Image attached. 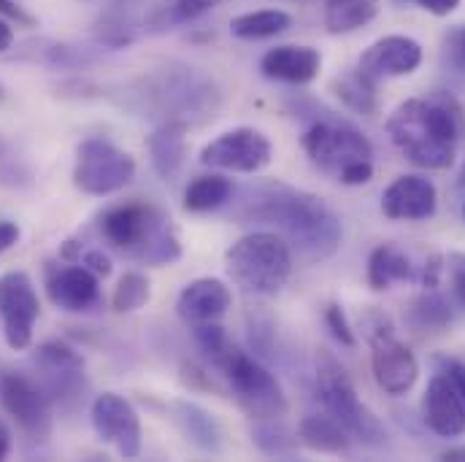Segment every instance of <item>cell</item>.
I'll return each instance as SVG.
<instances>
[{
    "label": "cell",
    "mask_w": 465,
    "mask_h": 462,
    "mask_svg": "<svg viewBox=\"0 0 465 462\" xmlns=\"http://www.w3.org/2000/svg\"><path fill=\"white\" fill-rule=\"evenodd\" d=\"M241 220L276 228L290 249H298L306 260H328L344 241L339 217L322 198L287 184L254 190V198L246 201Z\"/></svg>",
    "instance_id": "cell-1"
},
{
    "label": "cell",
    "mask_w": 465,
    "mask_h": 462,
    "mask_svg": "<svg viewBox=\"0 0 465 462\" xmlns=\"http://www.w3.org/2000/svg\"><path fill=\"white\" fill-rule=\"evenodd\" d=\"M392 146L414 165L447 171L455 162L460 141V109L452 98H411L387 119Z\"/></svg>",
    "instance_id": "cell-2"
},
{
    "label": "cell",
    "mask_w": 465,
    "mask_h": 462,
    "mask_svg": "<svg viewBox=\"0 0 465 462\" xmlns=\"http://www.w3.org/2000/svg\"><path fill=\"white\" fill-rule=\"evenodd\" d=\"M198 344L212 357V362L225 373L238 406L252 419H282L290 411L287 395L276 376L252 354L241 351L220 328V322L195 328Z\"/></svg>",
    "instance_id": "cell-3"
},
{
    "label": "cell",
    "mask_w": 465,
    "mask_h": 462,
    "mask_svg": "<svg viewBox=\"0 0 465 462\" xmlns=\"http://www.w3.org/2000/svg\"><path fill=\"white\" fill-rule=\"evenodd\" d=\"M104 241L141 265H171L182 257V241L171 217L152 203H122L101 220Z\"/></svg>",
    "instance_id": "cell-4"
},
{
    "label": "cell",
    "mask_w": 465,
    "mask_h": 462,
    "mask_svg": "<svg viewBox=\"0 0 465 462\" xmlns=\"http://www.w3.org/2000/svg\"><path fill=\"white\" fill-rule=\"evenodd\" d=\"M225 270L243 292L271 298L292 273V249L279 232H249L225 251Z\"/></svg>",
    "instance_id": "cell-5"
},
{
    "label": "cell",
    "mask_w": 465,
    "mask_h": 462,
    "mask_svg": "<svg viewBox=\"0 0 465 462\" xmlns=\"http://www.w3.org/2000/svg\"><path fill=\"white\" fill-rule=\"evenodd\" d=\"M317 389L325 411L347 430L349 436L365 447L381 449L387 444V430L360 400L344 365L325 349L317 357Z\"/></svg>",
    "instance_id": "cell-6"
},
{
    "label": "cell",
    "mask_w": 465,
    "mask_h": 462,
    "mask_svg": "<svg viewBox=\"0 0 465 462\" xmlns=\"http://www.w3.org/2000/svg\"><path fill=\"white\" fill-rule=\"evenodd\" d=\"M143 101H149L157 112H168V119H182L187 122V114H201V112H214L220 103V93L214 82H209L203 74L187 65H171L160 68L157 74L146 76L141 82Z\"/></svg>",
    "instance_id": "cell-7"
},
{
    "label": "cell",
    "mask_w": 465,
    "mask_h": 462,
    "mask_svg": "<svg viewBox=\"0 0 465 462\" xmlns=\"http://www.w3.org/2000/svg\"><path fill=\"white\" fill-rule=\"evenodd\" d=\"M301 146L317 168H322L325 173H333L339 182L354 165L373 162L371 141L344 122H331V119L314 122L301 135Z\"/></svg>",
    "instance_id": "cell-8"
},
{
    "label": "cell",
    "mask_w": 465,
    "mask_h": 462,
    "mask_svg": "<svg viewBox=\"0 0 465 462\" xmlns=\"http://www.w3.org/2000/svg\"><path fill=\"white\" fill-rule=\"evenodd\" d=\"M135 176V160L106 138H87L76 152L74 187L84 195H112L130 184Z\"/></svg>",
    "instance_id": "cell-9"
},
{
    "label": "cell",
    "mask_w": 465,
    "mask_h": 462,
    "mask_svg": "<svg viewBox=\"0 0 465 462\" xmlns=\"http://www.w3.org/2000/svg\"><path fill=\"white\" fill-rule=\"evenodd\" d=\"M41 317V300L33 279L25 270L0 276V322L8 349L25 351L33 344V330Z\"/></svg>",
    "instance_id": "cell-10"
},
{
    "label": "cell",
    "mask_w": 465,
    "mask_h": 462,
    "mask_svg": "<svg viewBox=\"0 0 465 462\" xmlns=\"http://www.w3.org/2000/svg\"><path fill=\"white\" fill-rule=\"evenodd\" d=\"M368 341H371V370L379 389H384L392 398L411 392L420 378V362L414 351L392 333L387 322L371 328Z\"/></svg>",
    "instance_id": "cell-11"
},
{
    "label": "cell",
    "mask_w": 465,
    "mask_h": 462,
    "mask_svg": "<svg viewBox=\"0 0 465 462\" xmlns=\"http://www.w3.org/2000/svg\"><path fill=\"white\" fill-rule=\"evenodd\" d=\"M273 146L265 133L254 127H232L203 146L201 162L206 168L231 173H260L271 165Z\"/></svg>",
    "instance_id": "cell-12"
},
{
    "label": "cell",
    "mask_w": 465,
    "mask_h": 462,
    "mask_svg": "<svg viewBox=\"0 0 465 462\" xmlns=\"http://www.w3.org/2000/svg\"><path fill=\"white\" fill-rule=\"evenodd\" d=\"M0 403L27 438L46 441L52 436V398L41 381L25 373H8L0 384Z\"/></svg>",
    "instance_id": "cell-13"
},
{
    "label": "cell",
    "mask_w": 465,
    "mask_h": 462,
    "mask_svg": "<svg viewBox=\"0 0 465 462\" xmlns=\"http://www.w3.org/2000/svg\"><path fill=\"white\" fill-rule=\"evenodd\" d=\"M93 430L104 444L116 447L124 460H135L141 455V419L130 400L116 392H104L95 398L93 411Z\"/></svg>",
    "instance_id": "cell-14"
},
{
    "label": "cell",
    "mask_w": 465,
    "mask_h": 462,
    "mask_svg": "<svg viewBox=\"0 0 465 462\" xmlns=\"http://www.w3.org/2000/svg\"><path fill=\"white\" fill-rule=\"evenodd\" d=\"M35 365L41 370V387L52 403H71L84 398V362L74 349L63 344H44L35 349Z\"/></svg>",
    "instance_id": "cell-15"
},
{
    "label": "cell",
    "mask_w": 465,
    "mask_h": 462,
    "mask_svg": "<svg viewBox=\"0 0 465 462\" xmlns=\"http://www.w3.org/2000/svg\"><path fill=\"white\" fill-rule=\"evenodd\" d=\"M436 209H439L436 184L417 173L398 176L381 195V214L392 222L430 220L436 214Z\"/></svg>",
    "instance_id": "cell-16"
},
{
    "label": "cell",
    "mask_w": 465,
    "mask_h": 462,
    "mask_svg": "<svg viewBox=\"0 0 465 462\" xmlns=\"http://www.w3.org/2000/svg\"><path fill=\"white\" fill-rule=\"evenodd\" d=\"M420 63H422V46L414 38L384 35L362 52L357 68L373 82H381V79L409 76L420 68Z\"/></svg>",
    "instance_id": "cell-17"
},
{
    "label": "cell",
    "mask_w": 465,
    "mask_h": 462,
    "mask_svg": "<svg viewBox=\"0 0 465 462\" xmlns=\"http://www.w3.org/2000/svg\"><path fill=\"white\" fill-rule=\"evenodd\" d=\"M232 295L225 281L220 279H195L190 281L176 300V314L182 317L184 325L190 328H201V325H212L220 322L228 309H231Z\"/></svg>",
    "instance_id": "cell-18"
},
{
    "label": "cell",
    "mask_w": 465,
    "mask_h": 462,
    "mask_svg": "<svg viewBox=\"0 0 465 462\" xmlns=\"http://www.w3.org/2000/svg\"><path fill=\"white\" fill-rule=\"evenodd\" d=\"M46 292L57 309L68 314H87L101 303V276L84 265L57 268L46 281Z\"/></svg>",
    "instance_id": "cell-19"
},
{
    "label": "cell",
    "mask_w": 465,
    "mask_h": 462,
    "mask_svg": "<svg viewBox=\"0 0 465 462\" xmlns=\"http://www.w3.org/2000/svg\"><path fill=\"white\" fill-rule=\"evenodd\" d=\"M322 68V54L312 46H273L262 54L260 60V71L265 79L271 82H282V84H309L320 76Z\"/></svg>",
    "instance_id": "cell-20"
},
{
    "label": "cell",
    "mask_w": 465,
    "mask_h": 462,
    "mask_svg": "<svg viewBox=\"0 0 465 462\" xmlns=\"http://www.w3.org/2000/svg\"><path fill=\"white\" fill-rule=\"evenodd\" d=\"M425 425L441 436V438H458L465 433V406L460 395L455 392V387L450 384V378L441 373L436 378H430L428 389H425Z\"/></svg>",
    "instance_id": "cell-21"
},
{
    "label": "cell",
    "mask_w": 465,
    "mask_h": 462,
    "mask_svg": "<svg viewBox=\"0 0 465 462\" xmlns=\"http://www.w3.org/2000/svg\"><path fill=\"white\" fill-rule=\"evenodd\" d=\"M152 168L163 182H173L187 157V122L165 119L146 141Z\"/></svg>",
    "instance_id": "cell-22"
},
{
    "label": "cell",
    "mask_w": 465,
    "mask_h": 462,
    "mask_svg": "<svg viewBox=\"0 0 465 462\" xmlns=\"http://www.w3.org/2000/svg\"><path fill=\"white\" fill-rule=\"evenodd\" d=\"M141 0H112L95 22V41L106 49L130 46L138 35Z\"/></svg>",
    "instance_id": "cell-23"
},
{
    "label": "cell",
    "mask_w": 465,
    "mask_h": 462,
    "mask_svg": "<svg viewBox=\"0 0 465 462\" xmlns=\"http://www.w3.org/2000/svg\"><path fill=\"white\" fill-rule=\"evenodd\" d=\"M173 419L198 449L212 452V455L223 452V428L214 419V414L206 411L203 406L179 400V403H173Z\"/></svg>",
    "instance_id": "cell-24"
},
{
    "label": "cell",
    "mask_w": 465,
    "mask_h": 462,
    "mask_svg": "<svg viewBox=\"0 0 465 462\" xmlns=\"http://www.w3.org/2000/svg\"><path fill=\"white\" fill-rule=\"evenodd\" d=\"M298 438L306 449L320 455H347L351 447V436L328 411L322 417L320 414L303 417L298 425Z\"/></svg>",
    "instance_id": "cell-25"
},
{
    "label": "cell",
    "mask_w": 465,
    "mask_h": 462,
    "mask_svg": "<svg viewBox=\"0 0 465 462\" xmlns=\"http://www.w3.org/2000/svg\"><path fill=\"white\" fill-rule=\"evenodd\" d=\"M368 287L381 292V290H390L392 284H401V281H411L414 279V268L409 262V257L392 246V243H384V246H376L368 257Z\"/></svg>",
    "instance_id": "cell-26"
},
{
    "label": "cell",
    "mask_w": 465,
    "mask_h": 462,
    "mask_svg": "<svg viewBox=\"0 0 465 462\" xmlns=\"http://www.w3.org/2000/svg\"><path fill=\"white\" fill-rule=\"evenodd\" d=\"M371 76H365L360 68L357 71H347L344 76L333 79V95L347 106L349 112L362 116H376L379 114V93Z\"/></svg>",
    "instance_id": "cell-27"
},
{
    "label": "cell",
    "mask_w": 465,
    "mask_h": 462,
    "mask_svg": "<svg viewBox=\"0 0 465 462\" xmlns=\"http://www.w3.org/2000/svg\"><path fill=\"white\" fill-rule=\"evenodd\" d=\"M379 16V0H325V27L333 35L354 33Z\"/></svg>",
    "instance_id": "cell-28"
},
{
    "label": "cell",
    "mask_w": 465,
    "mask_h": 462,
    "mask_svg": "<svg viewBox=\"0 0 465 462\" xmlns=\"http://www.w3.org/2000/svg\"><path fill=\"white\" fill-rule=\"evenodd\" d=\"M292 16L282 8H260V11H249L241 14L231 22V33L241 41H265L273 35H282L284 30H290Z\"/></svg>",
    "instance_id": "cell-29"
},
{
    "label": "cell",
    "mask_w": 465,
    "mask_h": 462,
    "mask_svg": "<svg viewBox=\"0 0 465 462\" xmlns=\"http://www.w3.org/2000/svg\"><path fill=\"white\" fill-rule=\"evenodd\" d=\"M232 195L231 179L225 176H198L187 192H184V209L193 211V214H209V211H217L223 209Z\"/></svg>",
    "instance_id": "cell-30"
},
{
    "label": "cell",
    "mask_w": 465,
    "mask_h": 462,
    "mask_svg": "<svg viewBox=\"0 0 465 462\" xmlns=\"http://www.w3.org/2000/svg\"><path fill=\"white\" fill-rule=\"evenodd\" d=\"M452 322V306L436 290L417 295L406 309V325L414 330H444Z\"/></svg>",
    "instance_id": "cell-31"
},
{
    "label": "cell",
    "mask_w": 465,
    "mask_h": 462,
    "mask_svg": "<svg viewBox=\"0 0 465 462\" xmlns=\"http://www.w3.org/2000/svg\"><path fill=\"white\" fill-rule=\"evenodd\" d=\"M254 447L268 457H295L301 438H295L287 428L276 425V419H257L252 428Z\"/></svg>",
    "instance_id": "cell-32"
},
{
    "label": "cell",
    "mask_w": 465,
    "mask_h": 462,
    "mask_svg": "<svg viewBox=\"0 0 465 462\" xmlns=\"http://www.w3.org/2000/svg\"><path fill=\"white\" fill-rule=\"evenodd\" d=\"M152 298V284L143 273L138 270H130L124 273L114 287V295H112V309L116 314H133L138 309H143Z\"/></svg>",
    "instance_id": "cell-33"
},
{
    "label": "cell",
    "mask_w": 465,
    "mask_h": 462,
    "mask_svg": "<svg viewBox=\"0 0 465 462\" xmlns=\"http://www.w3.org/2000/svg\"><path fill=\"white\" fill-rule=\"evenodd\" d=\"M220 0H173L171 5H165L163 11H157L152 19H149V27L154 33H163V30H171V27H179V25H187L198 16H203L209 8H214Z\"/></svg>",
    "instance_id": "cell-34"
},
{
    "label": "cell",
    "mask_w": 465,
    "mask_h": 462,
    "mask_svg": "<svg viewBox=\"0 0 465 462\" xmlns=\"http://www.w3.org/2000/svg\"><path fill=\"white\" fill-rule=\"evenodd\" d=\"M439 60L447 74L465 79V25H455L444 33Z\"/></svg>",
    "instance_id": "cell-35"
},
{
    "label": "cell",
    "mask_w": 465,
    "mask_h": 462,
    "mask_svg": "<svg viewBox=\"0 0 465 462\" xmlns=\"http://www.w3.org/2000/svg\"><path fill=\"white\" fill-rule=\"evenodd\" d=\"M33 60H41L52 68H79L84 63H90V57L68 44H35L33 49Z\"/></svg>",
    "instance_id": "cell-36"
},
{
    "label": "cell",
    "mask_w": 465,
    "mask_h": 462,
    "mask_svg": "<svg viewBox=\"0 0 465 462\" xmlns=\"http://www.w3.org/2000/svg\"><path fill=\"white\" fill-rule=\"evenodd\" d=\"M325 325H328V330L333 333V339L341 344V347L351 349L357 344V339H354V333H351V325H349L347 314H344V309L339 306V303H331L328 306V311H325Z\"/></svg>",
    "instance_id": "cell-37"
},
{
    "label": "cell",
    "mask_w": 465,
    "mask_h": 462,
    "mask_svg": "<svg viewBox=\"0 0 465 462\" xmlns=\"http://www.w3.org/2000/svg\"><path fill=\"white\" fill-rule=\"evenodd\" d=\"M447 270H450L452 290H455L458 300L465 306V251H452L447 257Z\"/></svg>",
    "instance_id": "cell-38"
},
{
    "label": "cell",
    "mask_w": 465,
    "mask_h": 462,
    "mask_svg": "<svg viewBox=\"0 0 465 462\" xmlns=\"http://www.w3.org/2000/svg\"><path fill=\"white\" fill-rule=\"evenodd\" d=\"M82 265L90 268V270H93L95 276H101V279L112 276V260H109V254H104V249H90V251H84V254H82Z\"/></svg>",
    "instance_id": "cell-39"
},
{
    "label": "cell",
    "mask_w": 465,
    "mask_h": 462,
    "mask_svg": "<svg viewBox=\"0 0 465 462\" xmlns=\"http://www.w3.org/2000/svg\"><path fill=\"white\" fill-rule=\"evenodd\" d=\"M447 270V260L441 254H433L430 260H425V268H422V284L428 290H436L439 281H441V273Z\"/></svg>",
    "instance_id": "cell-40"
},
{
    "label": "cell",
    "mask_w": 465,
    "mask_h": 462,
    "mask_svg": "<svg viewBox=\"0 0 465 462\" xmlns=\"http://www.w3.org/2000/svg\"><path fill=\"white\" fill-rule=\"evenodd\" d=\"M0 16L16 22V25H22V27H33V25H35L33 14H27L16 0H0Z\"/></svg>",
    "instance_id": "cell-41"
},
{
    "label": "cell",
    "mask_w": 465,
    "mask_h": 462,
    "mask_svg": "<svg viewBox=\"0 0 465 462\" xmlns=\"http://www.w3.org/2000/svg\"><path fill=\"white\" fill-rule=\"evenodd\" d=\"M444 376L450 378V384L455 387V392L460 395V400H463V406H465V365L463 362H458V359H447V362H444Z\"/></svg>",
    "instance_id": "cell-42"
},
{
    "label": "cell",
    "mask_w": 465,
    "mask_h": 462,
    "mask_svg": "<svg viewBox=\"0 0 465 462\" xmlns=\"http://www.w3.org/2000/svg\"><path fill=\"white\" fill-rule=\"evenodd\" d=\"M411 3H417L420 8H425L433 16H450L460 5V0H411Z\"/></svg>",
    "instance_id": "cell-43"
},
{
    "label": "cell",
    "mask_w": 465,
    "mask_h": 462,
    "mask_svg": "<svg viewBox=\"0 0 465 462\" xmlns=\"http://www.w3.org/2000/svg\"><path fill=\"white\" fill-rule=\"evenodd\" d=\"M19 235H22V231H19V225H16V222L3 220V222H0V254H3V251H8V249L19 241Z\"/></svg>",
    "instance_id": "cell-44"
},
{
    "label": "cell",
    "mask_w": 465,
    "mask_h": 462,
    "mask_svg": "<svg viewBox=\"0 0 465 462\" xmlns=\"http://www.w3.org/2000/svg\"><path fill=\"white\" fill-rule=\"evenodd\" d=\"M11 46H14V27H11V19L0 16V54H5Z\"/></svg>",
    "instance_id": "cell-45"
},
{
    "label": "cell",
    "mask_w": 465,
    "mask_h": 462,
    "mask_svg": "<svg viewBox=\"0 0 465 462\" xmlns=\"http://www.w3.org/2000/svg\"><path fill=\"white\" fill-rule=\"evenodd\" d=\"M8 452H11V433H8V428L0 422V460H5Z\"/></svg>",
    "instance_id": "cell-46"
},
{
    "label": "cell",
    "mask_w": 465,
    "mask_h": 462,
    "mask_svg": "<svg viewBox=\"0 0 465 462\" xmlns=\"http://www.w3.org/2000/svg\"><path fill=\"white\" fill-rule=\"evenodd\" d=\"M441 460L465 462V447H455V449H447V452H441Z\"/></svg>",
    "instance_id": "cell-47"
},
{
    "label": "cell",
    "mask_w": 465,
    "mask_h": 462,
    "mask_svg": "<svg viewBox=\"0 0 465 462\" xmlns=\"http://www.w3.org/2000/svg\"><path fill=\"white\" fill-rule=\"evenodd\" d=\"M460 184L465 187V168H463V173H460Z\"/></svg>",
    "instance_id": "cell-48"
},
{
    "label": "cell",
    "mask_w": 465,
    "mask_h": 462,
    "mask_svg": "<svg viewBox=\"0 0 465 462\" xmlns=\"http://www.w3.org/2000/svg\"><path fill=\"white\" fill-rule=\"evenodd\" d=\"M0 101H3V87H0Z\"/></svg>",
    "instance_id": "cell-49"
},
{
    "label": "cell",
    "mask_w": 465,
    "mask_h": 462,
    "mask_svg": "<svg viewBox=\"0 0 465 462\" xmlns=\"http://www.w3.org/2000/svg\"><path fill=\"white\" fill-rule=\"evenodd\" d=\"M463 220H465V206H463Z\"/></svg>",
    "instance_id": "cell-50"
}]
</instances>
